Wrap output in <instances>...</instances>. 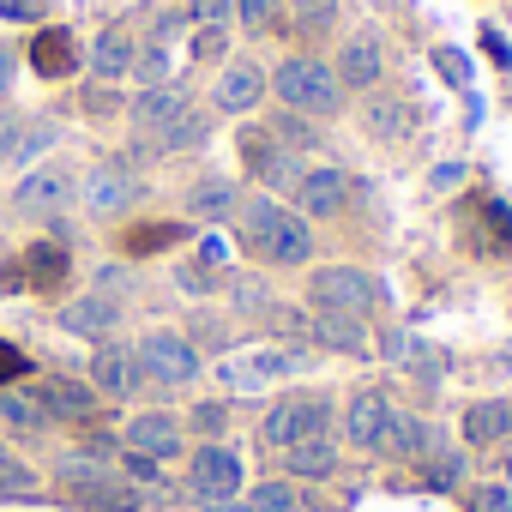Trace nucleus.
<instances>
[{
    "mask_svg": "<svg viewBox=\"0 0 512 512\" xmlns=\"http://www.w3.org/2000/svg\"><path fill=\"white\" fill-rule=\"evenodd\" d=\"M37 404H43L55 422H91V416H97V392L79 386V380H67V374L43 380V386H37Z\"/></svg>",
    "mask_w": 512,
    "mask_h": 512,
    "instance_id": "obj_17",
    "label": "nucleus"
},
{
    "mask_svg": "<svg viewBox=\"0 0 512 512\" xmlns=\"http://www.w3.org/2000/svg\"><path fill=\"white\" fill-rule=\"evenodd\" d=\"M506 434H512V404H506V398L470 404V416H464V440H470V446H494V440H506Z\"/></svg>",
    "mask_w": 512,
    "mask_h": 512,
    "instance_id": "obj_22",
    "label": "nucleus"
},
{
    "mask_svg": "<svg viewBox=\"0 0 512 512\" xmlns=\"http://www.w3.org/2000/svg\"><path fill=\"white\" fill-rule=\"evenodd\" d=\"M0 494H7V500H25V494H37V476H31L19 458H0Z\"/></svg>",
    "mask_w": 512,
    "mask_h": 512,
    "instance_id": "obj_36",
    "label": "nucleus"
},
{
    "mask_svg": "<svg viewBox=\"0 0 512 512\" xmlns=\"http://www.w3.org/2000/svg\"><path fill=\"white\" fill-rule=\"evenodd\" d=\"M85 512H139V488L115 476V482H103V488L85 494Z\"/></svg>",
    "mask_w": 512,
    "mask_h": 512,
    "instance_id": "obj_31",
    "label": "nucleus"
},
{
    "mask_svg": "<svg viewBox=\"0 0 512 512\" xmlns=\"http://www.w3.org/2000/svg\"><path fill=\"white\" fill-rule=\"evenodd\" d=\"M314 338H320L326 350H350V356L368 350V332H362L356 314H320V320H314Z\"/></svg>",
    "mask_w": 512,
    "mask_h": 512,
    "instance_id": "obj_26",
    "label": "nucleus"
},
{
    "mask_svg": "<svg viewBox=\"0 0 512 512\" xmlns=\"http://www.w3.org/2000/svg\"><path fill=\"white\" fill-rule=\"evenodd\" d=\"M434 440H440V434H434L428 422H416V416H392V428H386V440H380V446H386L392 458H422Z\"/></svg>",
    "mask_w": 512,
    "mask_h": 512,
    "instance_id": "obj_27",
    "label": "nucleus"
},
{
    "mask_svg": "<svg viewBox=\"0 0 512 512\" xmlns=\"http://www.w3.org/2000/svg\"><path fill=\"white\" fill-rule=\"evenodd\" d=\"M115 320H121V308H115L103 290H97V296H79V302L61 308V332H73V338H97V344L115 332Z\"/></svg>",
    "mask_w": 512,
    "mask_h": 512,
    "instance_id": "obj_18",
    "label": "nucleus"
},
{
    "mask_svg": "<svg viewBox=\"0 0 512 512\" xmlns=\"http://www.w3.org/2000/svg\"><path fill=\"white\" fill-rule=\"evenodd\" d=\"M326 422H332V404L320 398V392H296V398H278L272 404V416H266V446H278V452H290L296 440H314V434H326Z\"/></svg>",
    "mask_w": 512,
    "mask_h": 512,
    "instance_id": "obj_4",
    "label": "nucleus"
},
{
    "mask_svg": "<svg viewBox=\"0 0 512 512\" xmlns=\"http://www.w3.org/2000/svg\"><path fill=\"white\" fill-rule=\"evenodd\" d=\"M284 464H290V476H332L338 470V446L326 440V434H314V440H296L290 452H284Z\"/></svg>",
    "mask_w": 512,
    "mask_h": 512,
    "instance_id": "obj_24",
    "label": "nucleus"
},
{
    "mask_svg": "<svg viewBox=\"0 0 512 512\" xmlns=\"http://www.w3.org/2000/svg\"><path fill=\"white\" fill-rule=\"evenodd\" d=\"M127 452H139V458H175L181 452V422L169 416V410H145V416H133L127 422Z\"/></svg>",
    "mask_w": 512,
    "mask_h": 512,
    "instance_id": "obj_13",
    "label": "nucleus"
},
{
    "mask_svg": "<svg viewBox=\"0 0 512 512\" xmlns=\"http://www.w3.org/2000/svg\"><path fill=\"white\" fill-rule=\"evenodd\" d=\"M187 109H193V103H187V91H175V85L139 91V103H133V133H139V139H157V133L175 127Z\"/></svg>",
    "mask_w": 512,
    "mask_h": 512,
    "instance_id": "obj_15",
    "label": "nucleus"
},
{
    "mask_svg": "<svg viewBox=\"0 0 512 512\" xmlns=\"http://www.w3.org/2000/svg\"><path fill=\"white\" fill-rule=\"evenodd\" d=\"M13 61H19V55H7V49H0V103H7V97H13V73H19Z\"/></svg>",
    "mask_w": 512,
    "mask_h": 512,
    "instance_id": "obj_45",
    "label": "nucleus"
},
{
    "mask_svg": "<svg viewBox=\"0 0 512 512\" xmlns=\"http://www.w3.org/2000/svg\"><path fill=\"white\" fill-rule=\"evenodd\" d=\"M308 302L320 308V314H368L374 302H380V284L368 278V272H356V266H320L314 278H308Z\"/></svg>",
    "mask_w": 512,
    "mask_h": 512,
    "instance_id": "obj_3",
    "label": "nucleus"
},
{
    "mask_svg": "<svg viewBox=\"0 0 512 512\" xmlns=\"http://www.w3.org/2000/svg\"><path fill=\"white\" fill-rule=\"evenodd\" d=\"M290 374H296V356H290V350H272V344L241 350V356H229V362L217 368V380H223L229 392H266L272 380H290Z\"/></svg>",
    "mask_w": 512,
    "mask_h": 512,
    "instance_id": "obj_6",
    "label": "nucleus"
},
{
    "mask_svg": "<svg viewBox=\"0 0 512 512\" xmlns=\"http://www.w3.org/2000/svg\"><path fill=\"white\" fill-rule=\"evenodd\" d=\"M49 13V0H0V19H13V25H37Z\"/></svg>",
    "mask_w": 512,
    "mask_h": 512,
    "instance_id": "obj_38",
    "label": "nucleus"
},
{
    "mask_svg": "<svg viewBox=\"0 0 512 512\" xmlns=\"http://www.w3.org/2000/svg\"><path fill=\"white\" fill-rule=\"evenodd\" d=\"M241 157H247V169L260 175V181H302L296 163H284L290 151H284L272 133H260V127H241Z\"/></svg>",
    "mask_w": 512,
    "mask_h": 512,
    "instance_id": "obj_19",
    "label": "nucleus"
},
{
    "mask_svg": "<svg viewBox=\"0 0 512 512\" xmlns=\"http://www.w3.org/2000/svg\"><path fill=\"white\" fill-rule=\"evenodd\" d=\"M193 422H199V428H205V434H217V428H223V410H217V404H205V410H199V416H193Z\"/></svg>",
    "mask_w": 512,
    "mask_h": 512,
    "instance_id": "obj_48",
    "label": "nucleus"
},
{
    "mask_svg": "<svg viewBox=\"0 0 512 512\" xmlns=\"http://www.w3.org/2000/svg\"><path fill=\"white\" fill-rule=\"evenodd\" d=\"M211 139V121L199 115V109H187L175 127H163L157 139H139V157H175V151H199Z\"/></svg>",
    "mask_w": 512,
    "mask_h": 512,
    "instance_id": "obj_20",
    "label": "nucleus"
},
{
    "mask_svg": "<svg viewBox=\"0 0 512 512\" xmlns=\"http://www.w3.org/2000/svg\"><path fill=\"white\" fill-rule=\"evenodd\" d=\"M266 91H272V85H266V73L253 67V61H229L223 79H217V91H211V109H217V115H247V109H260Z\"/></svg>",
    "mask_w": 512,
    "mask_h": 512,
    "instance_id": "obj_11",
    "label": "nucleus"
},
{
    "mask_svg": "<svg viewBox=\"0 0 512 512\" xmlns=\"http://www.w3.org/2000/svg\"><path fill=\"white\" fill-rule=\"evenodd\" d=\"M332 13H338V0H296V25H302V37L332 31Z\"/></svg>",
    "mask_w": 512,
    "mask_h": 512,
    "instance_id": "obj_32",
    "label": "nucleus"
},
{
    "mask_svg": "<svg viewBox=\"0 0 512 512\" xmlns=\"http://www.w3.org/2000/svg\"><path fill=\"white\" fill-rule=\"evenodd\" d=\"M494 362H500V368H506V374H512V344H506V350H500V356H494Z\"/></svg>",
    "mask_w": 512,
    "mask_h": 512,
    "instance_id": "obj_50",
    "label": "nucleus"
},
{
    "mask_svg": "<svg viewBox=\"0 0 512 512\" xmlns=\"http://www.w3.org/2000/svg\"><path fill=\"white\" fill-rule=\"evenodd\" d=\"M247 506H253V512H296V488H290V482H260Z\"/></svg>",
    "mask_w": 512,
    "mask_h": 512,
    "instance_id": "obj_34",
    "label": "nucleus"
},
{
    "mask_svg": "<svg viewBox=\"0 0 512 512\" xmlns=\"http://www.w3.org/2000/svg\"><path fill=\"white\" fill-rule=\"evenodd\" d=\"M205 512H253L247 500H205Z\"/></svg>",
    "mask_w": 512,
    "mask_h": 512,
    "instance_id": "obj_49",
    "label": "nucleus"
},
{
    "mask_svg": "<svg viewBox=\"0 0 512 512\" xmlns=\"http://www.w3.org/2000/svg\"><path fill=\"white\" fill-rule=\"evenodd\" d=\"M332 73H338V85H344V91H368V85H380V73H386V61H380V37H374V31L350 37Z\"/></svg>",
    "mask_w": 512,
    "mask_h": 512,
    "instance_id": "obj_14",
    "label": "nucleus"
},
{
    "mask_svg": "<svg viewBox=\"0 0 512 512\" xmlns=\"http://www.w3.org/2000/svg\"><path fill=\"white\" fill-rule=\"evenodd\" d=\"M133 55H139L133 31H127V25H109V31L97 37V49H91V73H97V79H121V73H133Z\"/></svg>",
    "mask_w": 512,
    "mask_h": 512,
    "instance_id": "obj_21",
    "label": "nucleus"
},
{
    "mask_svg": "<svg viewBox=\"0 0 512 512\" xmlns=\"http://www.w3.org/2000/svg\"><path fill=\"white\" fill-rule=\"evenodd\" d=\"M470 512H512V494H506L500 482H494V488H476V494H470Z\"/></svg>",
    "mask_w": 512,
    "mask_h": 512,
    "instance_id": "obj_39",
    "label": "nucleus"
},
{
    "mask_svg": "<svg viewBox=\"0 0 512 512\" xmlns=\"http://www.w3.org/2000/svg\"><path fill=\"white\" fill-rule=\"evenodd\" d=\"M139 199V175L127 169V163H115V157H103L91 175H85V193H79V205L91 211V217H115V211H127Z\"/></svg>",
    "mask_w": 512,
    "mask_h": 512,
    "instance_id": "obj_7",
    "label": "nucleus"
},
{
    "mask_svg": "<svg viewBox=\"0 0 512 512\" xmlns=\"http://www.w3.org/2000/svg\"><path fill=\"white\" fill-rule=\"evenodd\" d=\"M392 398L386 392H356L350 398V410H344V434H350V446H362V452H380V440H386V428H392Z\"/></svg>",
    "mask_w": 512,
    "mask_h": 512,
    "instance_id": "obj_12",
    "label": "nucleus"
},
{
    "mask_svg": "<svg viewBox=\"0 0 512 512\" xmlns=\"http://www.w3.org/2000/svg\"><path fill=\"white\" fill-rule=\"evenodd\" d=\"M193 494L199 500H235L241 494V458L229 446H199L193 452Z\"/></svg>",
    "mask_w": 512,
    "mask_h": 512,
    "instance_id": "obj_10",
    "label": "nucleus"
},
{
    "mask_svg": "<svg viewBox=\"0 0 512 512\" xmlns=\"http://www.w3.org/2000/svg\"><path fill=\"white\" fill-rule=\"evenodd\" d=\"M422 476H428L434 488H452V482L464 476V458H458V452H452L446 440H434V446L422 452Z\"/></svg>",
    "mask_w": 512,
    "mask_h": 512,
    "instance_id": "obj_30",
    "label": "nucleus"
},
{
    "mask_svg": "<svg viewBox=\"0 0 512 512\" xmlns=\"http://www.w3.org/2000/svg\"><path fill=\"white\" fill-rule=\"evenodd\" d=\"M229 13H235V0H193V19L199 25H223Z\"/></svg>",
    "mask_w": 512,
    "mask_h": 512,
    "instance_id": "obj_40",
    "label": "nucleus"
},
{
    "mask_svg": "<svg viewBox=\"0 0 512 512\" xmlns=\"http://www.w3.org/2000/svg\"><path fill=\"white\" fill-rule=\"evenodd\" d=\"M133 79H139L145 91H157V85L169 79V55H163L157 43H151V49H139V55H133Z\"/></svg>",
    "mask_w": 512,
    "mask_h": 512,
    "instance_id": "obj_33",
    "label": "nucleus"
},
{
    "mask_svg": "<svg viewBox=\"0 0 512 512\" xmlns=\"http://www.w3.org/2000/svg\"><path fill=\"white\" fill-rule=\"evenodd\" d=\"M235 13H241L247 25H272V13H278V0H235Z\"/></svg>",
    "mask_w": 512,
    "mask_h": 512,
    "instance_id": "obj_42",
    "label": "nucleus"
},
{
    "mask_svg": "<svg viewBox=\"0 0 512 512\" xmlns=\"http://www.w3.org/2000/svg\"><path fill=\"white\" fill-rule=\"evenodd\" d=\"M49 145H55V121H25V127H19V145H13V157H7V163H19V169H37Z\"/></svg>",
    "mask_w": 512,
    "mask_h": 512,
    "instance_id": "obj_28",
    "label": "nucleus"
},
{
    "mask_svg": "<svg viewBox=\"0 0 512 512\" xmlns=\"http://www.w3.org/2000/svg\"><path fill=\"white\" fill-rule=\"evenodd\" d=\"M428 181H434V187H458V181H464V169H458V163H446V169H434Z\"/></svg>",
    "mask_w": 512,
    "mask_h": 512,
    "instance_id": "obj_47",
    "label": "nucleus"
},
{
    "mask_svg": "<svg viewBox=\"0 0 512 512\" xmlns=\"http://www.w3.org/2000/svg\"><path fill=\"white\" fill-rule=\"evenodd\" d=\"M127 476H133V482H157V458H139V452H127Z\"/></svg>",
    "mask_w": 512,
    "mask_h": 512,
    "instance_id": "obj_44",
    "label": "nucleus"
},
{
    "mask_svg": "<svg viewBox=\"0 0 512 512\" xmlns=\"http://www.w3.org/2000/svg\"><path fill=\"white\" fill-rule=\"evenodd\" d=\"M67 193H73V169L55 157V163H37V169L13 187V205H19L25 217H49V211L67 205Z\"/></svg>",
    "mask_w": 512,
    "mask_h": 512,
    "instance_id": "obj_8",
    "label": "nucleus"
},
{
    "mask_svg": "<svg viewBox=\"0 0 512 512\" xmlns=\"http://www.w3.org/2000/svg\"><path fill=\"white\" fill-rule=\"evenodd\" d=\"M266 85L284 97V109L314 115V121H326V115L344 109V85H338V73H332L326 61H314V55H290V61H278V73H272Z\"/></svg>",
    "mask_w": 512,
    "mask_h": 512,
    "instance_id": "obj_2",
    "label": "nucleus"
},
{
    "mask_svg": "<svg viewBox=\"0 0 512 512\" xmlns=\"http://www.w3.org/2000/svg\"><path fill=\"white\" fill-rule=\"evenodd\" d=\"M139 386H145L139 356L121 350V344H97V356H91V392L97 398H133Z\"/></svg>",
    "mask_w": 512,
    "mask_h": 512,
    "instance_id": "obj_9",
    "label": "nucleus"
},
{
    "mask_svg": "<svg viewBox=\"0 0 512 512\" xmlns=\"http://www.w3.org/2000/svg\"><path fill=\"white\" fill-rule=\"evenodd\" d=\"M235 235H241V247L253 253V260H266V266H302L308 253H314V229H308L290 205H278V199H266V193L241 199Z\"/></svg>",
    "mask_w": 512,
    "mask_h": 512,
    "instance_id": "obj_1",
    "label": "nucleus"
},
{
    "mask_svg": "<svg viewBox=\"0 0 512 512\" xmlns=\"http://www.w3.org/2000/svg\"><path fill=\"white\" fill-rule=\"evenodd\" d=\"M482 49H488V55H494V67H512V61H506V43H500V37H494V31H482Z\"/></svg>",
    "mask_w": 512,
    "mask_h": 512,
    "instance_id": "obj_46",
    "label": "nucleus"
},
{
    "mask_svg": "<svg viewBox=\"0 0 512 512\" xmlns=\"http://www.w3.org/2000/svg\"><path fill=\"white\" fill-rule=\"evenodd\" d=\"M133 356H139V374L157 380V386H187V380H199V350H193L181 332H145Z\"/></svg>",
    "mask_w": 512,
    "mask_h": 512,
    "instance_id": "obj_5",
    "label": "nucleus"
},
{
    "mask_svg": "<svg viewBox=\"0 0 512 512\" xmlns=\"http://www.w3.org/2000/svg\"><path fill=\"white\" fill-rule=\"evenodd\" d=\"M434 67H440L452 85H470V67H464V55H458V49H440V55H434Z\"/></svg>",
    "mask_w": 512,
    "mask_h": 512,
    "instance_id": "obj_41",
    "label": "nucleus"
},
{
    "mask_svg": "<svg viewBox=\"0 0 512 512\" xmlns=\"http://www.w3.org/2000/svg\"><path fill=\"white\" fill-rule=\"evenodd\" d=\"M235 205H241V199H235V187H229V181H199V187H193V211H199L205 223L229 217Z\"/></svg>",
    "mask_w": 512,
    "mask_h": 512,
    "instance_id": "obj_29",
    "label": "nucleus"
},
{
    "mask_svg": "<svg viewBox=\"0 0 512 512\" xmlns=\"http://www.w3.org/2000/svg\"><path fill=\"white\" fill-rule=\"evenodd\" d=\"M0 422L19 428V434H43V428H49V410H43L37 392H25V386H0Z\"/></svg>",
    "mask_w": 512,
    "mask_h": 512,
    "instance_id": "obj_23",
    "label": "nucleus"
},
{
    "mask_svg": "<svg viewBox=\"0 0 512 512\" xmlns=\"http://www.w3.org/2000/svg\"><path fill=\"white\" fill-rule=\"evenodd\" d=\"M0 458H7V446H0Z\"/></svg>",
    "mask_w": 512,
    "mask_h": 512,
    "instance_id": "obj_51",
    "label": "nucleus"
},
{
    "mask_svg": "<svg viewBox=\"0 0 512 512\" xmlns=\"http://www.w3.org/2000/svg\"><path fill=\"white\" fill-rule=\"evenodd\" d=\"M344 199H350L344 169H308V175L296 181V205H302V217H338Z\"/></svg>",
    "mask_w": 512,
    "mask_h": 512,
    "instance_id": "obj_16",
    "label": "nucleus"
},
{
    "mask_svg": "<svg viewBox=\"0 0 512 512\" xmlns=\"http://www.w3.org/2000/svg\"><path fill=\"white\" fill-rule=\"evenodd\" d=\"M67 272V253L61 247H31V284L43 290V284H55Z\"/></svg>",
    "mask_w": 512,
    "mask_h": 512,
    "instance_id": "obj_35",
    "label": "nucleus"
},
{
    "mask_svg": "<svg viewBox=\"0 0 512 512\" xmlns=\"http://www.w3.org/2000/svg\"><path fill=\"white\" fill-rule=\"evenodd\" d=\"M13 374H25V356H19L13 344H0V386H7Z\"/></svg>",
    "mask_w": 512,
    "mask_h": 512,
    "instance_id": "obj_43",
    "label": "nucleus"
},
{
    "mask_svg": "<svg viewBox=\"0 0 512 512\" xmlns=\"http://www.w3.org/2000/svg\"><path fill=\"white\" fill-rule=\"evenodd\" d=\"M31 61H37V73L43 79H67L79 61H73V37L67 31H43L37 43H31Z\"/></svg>",
    "mask_w": 512,
    "mask_h": 512,
    "instance_id": "obj_25",
    "label": "nucleus"
},
{
    "mask_svg": "<svg viewBox=\"0 0 512 512\" xmlns=\"http://www.w3.org/2000/svg\"><path fill=\"white\" fill-rule=\"evenodd\" d=\"M223 49H229V31L223 25H199L193 31V61H217Z\"/></svg>",
    "mask_w": 512,
    "mask_h": 512,
    "instance_id": "obj_37",
    "label": "nucleus"
}]
</instances>
